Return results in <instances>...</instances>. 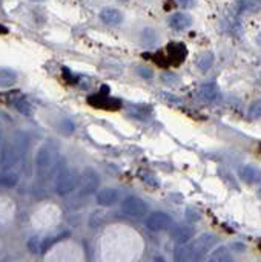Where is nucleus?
<instances>
[{
    "label": "nucleus",
    "instance_id": "obj_1",
    "mask_svg": "<svg viewBox=\"0 0 261 262\" xmlns=\"http://www.w3.org/2000/svg\"><path fill=\"white\" fill-rule=\"evenodd\" d=\"M121 210L125 212L129 216H135V218H142L146 215L148 212V205L146 202L139 198V196H126L121 201Z\"/></svg>",
    "mask_w": 261,
    "mask_h": 262
},
{
    "label": "nucleus",
    "instance_id": "obj_2",
    "mask_svg": "<svg viewBox=\"0 0 261 262\" xmlns=\"http://www.w3.org/2000/svg\"><path fill=\"white\" fill-rule=\"evenodd\" d=\"M215 244V238L212 234H203L200 236L194 244L189 245L190 247V262H197L203 258V255H206V252Z\"/></svg>",
    "mask_w": 261,
    "mask_h": 262
},
{
    "label": "nucleus",
    "instance_id": "obj_3",
    "mask_svg": "<svg viewBox=\"0 0 261 262\" xmlns=\"http://www.w3.org/2000/svg\"><path fill=\"white\" fill-rule=\"evenodd\" d=\"M99 184H100V179H99V175L95 173V170H92V169L85 170V173L80 178L78 195H81V196L91 195V193H94L95 190H97Z\"/></svg>",
    "mask_w": 261,
    "mask_h": 262
},
{
    "label": "nucleus",
    "instance_id": "obj_4",
    "mask_svg": "<svg viewBox=\"0 0 261 262\" xmlns=\"http://www.w3.org/2000/svg\"><path fill=\"white\" fill-rule=\"evenodd\" d=\"M172 226V219L169 215L163 213V212H154L150 213L146 219V227L149 230L154 231H161V230H168Z\"/></svg>",
    "mask_w": 261,
    "mask_h": 262
},
{
    "label": "nucleus",
    "instance_id": "obj_5",
    "mask_svg": "<svg viewBox=\"0 0 261 262\" xmlns=\"http://www.w3.org/2000/svg\"><path fill=\"white\" fill-rule=\"evenodd\" d=\"M75 189V176L73 175L71 170L63 169L59 176H57V181H56V190L59 195L65 196L68 193H71Z\"/></svg>",
    "mask_w": 261,
    "mask_h": 262
},
{
    "label": "nucleus",
    "instance_id": "obj_6",
    "mask_svg": "<svg viewBox=\"0 0 261 262\" xmlns=\"http://www.w3.org/2000/svg\"><path fill=\"white\" fill-rule=\"evenodd\" d=\"M192 23V19L185 12H175L169 17V26L175 31H183L186 28H189Z\"/></svg>",
    "mask_w": 261,
    "mask_h": 262
},
{
    "label": "nucleus",
    "instance_id": "obj_7",
    "mask_svg": "<svg viewBox=\"0 0 261 262\" xmlns=\"http://www.w3.org/2000/svg\"><path fill=\"white\" fill-rule=\"evenodd\" d=\"M238 175L241 176L243 181L249 184H257L261 181V172L257 167H254V165H243L238 170Z\"/></svg>",
    "mask_w": 261,
    "mask_h": 262
},
{
    "label": "nucleus",
    "instance_id": "obj_8",
    "mask_svg": "<svg viewBox=\"0 0 261 262\" xmlns=\"http://www.w3.org/2000/svg\"><path fill=\"white\" fill-rule=\"evenodd\" d=\"M198 95H200V98L204 100V101H214V100L218 98L220 89L215 83H204V85H201L200 89H198Z\"/></svg>",
    "mask_w": 261,
    "mask_h": 262
},
{
    "label": "nucleus",
    "instance_id": "obj_9",
    "mask_svg": "<svg viewBox=\"0 0 261 262\" xmlns=\"http://www.w3.org/2000/svg\"><path fill=\"white\" fill-rule=\"evenodd\" d=\"M100 19L106 25H120L123 20V16L115 8H103L100 11Z\"/></svg>",
    "mask_w": 261,
    "mask_h": 262
},
{
    "label": "nucleus",
    "instance_id": "obj_10",
    "mask_svg": "<svg viewBox=\"0 0 261 262\" xmlns=\"http://www.w3.org/2000/svg\"><path fill=\"white\" fill-rule=\"evenodd\" d=\"M118 199V193L117 190L114 189H102L99 193H97V202L100 205H105V207H109V205H114Z\"/></svg>",
    "mask_w": 261,
    "mask_h": 262
},
{
    "label": "nucleus",
    "instance_id": "obj_11",
    "mask_svg": "<svg viewBox=\"0 0 261 262\" xmlns=\"http://www.w3.org/2000/svg\"><path fill=\"white\" fill-rule=\"evenodd\" d=\"M172 238L178 242V244H186L190 238L192 234H194V230H192L190 227H186V226H177L172 229L171 231Z\"/></svg>",
    "mask_w": 261,
    "mask_h": 262
},
{
    "label": "nucleus",
    "instance_id": "obj_12",
    "mask_svg": "<svg viewBox=\"0 0 261 262\" xmlns=\"http://www.w3.org/2000/svg\"><path fill=\"white\" fill-rule=\"evenodd\" d=\"M17 81V74L12 69H0V88H11Z\"/></svg>",
    "mask_w": 261,
    "mask_h": 262
},
{
    "label": "nucleus",
    "instance_id": "obj_13",
    "mask_svg": "<svg viewBox=\"0 0 261 262\" xmlns=\"http://www.w3.org/2000/svg\"><path fill=\"white\" fill-rule=\"evenodd\" d=\"M36 165L40 170H45L51 165V154L46 147H42L36 155Z\"/></svg>",
    "mask_w": 261,
    "mask_h": 262
},
{
    "label": "nucleus",
    "instance_id": "obj_14",
    "mask_svg": "<svg viewBox=\"0 0 261 262\" xmlns=\"http://www.w3.org/2000/svg\"><path fill=\"white\" fill-rule=\"evenodd\" d=\"M212 65H214V54L209 52V51L203 52L198 57V60H197V66H198L200 71H203V72L209 71V69L212 67Z\"/></svg>",
    "mask_w": 261,
    "mask_h": 262
},
{
    "label": "nucleus",
    "instance_id": "obj_15",
    "mask_svg": "<svg viewBox=\"0 0 261 262\" xmlns=\"http://www.w3.org/2000/svg\"><path fill=\"white\" fill-rule=\"evenodd\" d=\"M175 262H190V247L180 244L174 252Z\"/></svg>",
    "mask_w": 261,
    "mask_h": 262
},
{
    "label": "nucleus",
    "instance_id": "obj_16",
    "mask_svg": "<svg viewBox=\"0 0 261 262\" xmlns=\"http://www.w3.org/2000/svg\"><path fill=\"white\" fill-rule=\"evenodd\" d=\"M19 183V176L16 173H3L0 175V186L2 187H6V189H11L17 186Z\"/></svg>",
    "mask_w": 261,
    "mask_h": 262
},
{
    "label": "nucleus",
    "instance_id": "obj_17",
    "mask_svg": "<svg viewBox=\"0 0 261 262\" xmlns=\"http://www.w3.org/2000/svg\"><path fill=\"white\" fill-rule=\"evenodd\" d=\"M14 106H16V109L19 110V112L23 114V115H31L33 114V107H31L30 101L26 98H23V97L14 100Z\"/></svg>",
    "mask_w": 261,
    "mask_h": 262
},
{
    "label": "nucleus",
    "instance_id": "obj_18",
    "mask_svg": "<svg viewBox=\"0 0 261 262\" xmlns=\"http://www.w3.org/2000/svg\"><path fill=\"white\" fill-rule=\"evenodd\" d=\"M249 117L254 120L261 118V100H255L251 106H249Z\"/></svg>",
    "mask_w": 261,
    "mask_h": 262
},
{
    "label": "nucleus",
    "instance_id": "obj_19",
    "mask_svg": "<svg viewBox=\"0 0 261 262\" xmlns=\"http://www.w3.org/2000/svg\"><path fill=\"white\" fill-rule=\"evenodd\" d=\"M137 74H139L140 77H143V78H146V80H149V78H152L154 77V71L150 67H148V66H137Z\"/></svg>",
    "mask_w": 261,
    "mask_h": 262
},
{
    "label": "nucleus",
    "instance_id": "obj_20",
    "mask_svg": "<svg viewBox=\"0 0 261 262\" xmlns=\"http://www.w3.org/2000/svg\"><path fill=\"white\" fill-rule=\"evenodd\" d=\"M63 238V234H59V236H56V238H48L45 242H43V245H42V252H46L48 250V248H49V245H54V244H56L57 241H60Z\"/></svg>",
    "mask_w": 261,
    "mask_h": 262
},
{
    "label": "nucleus",
    "instance_id": "obj_21",
    "mask_svg": "<svg viewBox=\"0 0 261 262\" xmlns=\"http://www.w3.org/2000/svg\"><path fill=\"white\" fill-rule=\"evenodd\" d=\"M62 131H63L65 133H73V131H74V124H73L71 121L65 120V121L62 123Z\"/></svg>",
    "mask_w": 261,
    "mask_h": 262
},
{
    "label": "nucleus",
    "instance_id": "obj_22",
    "mask_svg": "<svg viewBox=\"0 0 261 262\" xmlns=\"http://www.w3.org/2000/svg\"><path fill=\"white\" fill-rule=\"evenodd\" d=\"M28 247H30V250L31 253H37L38 252V248H40V244H38V239L37 238H33L30 242H28Z\"/></svg>",
    "mask_w": 261,
    "mask_h": 262
},
{
    "label": "nucleus",
    "instance_id": "obj_23",
    "mask_svg": "<svg viewBox=\"0 0 261 262\" xmlns=\"http://www.w3.org/2000/svg\"><path fill=\"white\" fill-rule=\"evenodd\" d=\"M186 218H187V221H192V223H194V221H197V219L200 218V215H198L195 210L187 209V210H186Z\"/></svg>",
    "mask_w": 261,
    "mask_h": 262
},
{
    "label": "nucleus",
    "instance_id": "obj_24",
    "mask_svg": "<svg viewBox=\"0 0 261 262\" xmlns=\"http://www.w3.org/2000/svg\"><path fill=\"white\" fill-rule=\"evenodd\" d=\"M178 3H180L183 8H190L192 5L195 3V0H178Z\"/></svg>",
    "mask_w": 261,
    "mask_h": 262
},
{
    "label": "nucleus",
    "instance_id": "obj_25",
    "mask_svg": "<svg viewBox=\"0 0 261 262\" xmlns=\"http://www.w3.org/2000/svg\"><path fill=\"white\" fill-rule=\"evenodd\" d=\"M143 179H145V181L146 183H150V184H152V186H157V181H155V179L152 178V175H148V173H143V176H142Z\"/></svg>",
    "mask_w": 261,
    "mask_h": 262
},
{
    "label": "nucleus",
    "instance_id": "obj_26",
    "mask_svg": "<svg viewBox=\"0 0 261 262\" xmlns=\"http://www.w3.org/2000/svg\"><path fill=\"white\" fill-rule=\"evenodd\" d=\"M163 98H166V100H169V101H174V103H180V100L175 98V97H172V95H166V94H163Z\"/></svg>",
    "mask_w": 261,
    "mask_h": 262
},
{
    "label": "nucleus",
    "instance_id": "obj_27",
    "mask_svg": "<svg viewBox=\"0 0 261 262\" xmlns=\"http://www.w3.org/2000/svg\"><path fill=\"white\" fill-rule=\"evenodd\" d=\"M218 262H233V259L229 256V255H223L222 258H220V261Z\"/></svg>",
    "mask_w": 261,
    "mask_h": 262
},
{
    "label": "nucleus",
    "instance_id": "obj_28",
    "mask_svg": "<svg viewBox=\"0 0 261 262\" xmlns=\"http://www.w3.org/2000/svg\"><path fill=\"white\" fill-rule=\"evenodd\" d=\"M0 143H2V124H0Z\"/></svg>",
    "mask_w": 261,
    "mask_h": 262
},
{
    "label": "nucleus",
    "instance_id": "obj_29",
    "mask_svg": "<svg viewBox=\"0 0 261 262\" xmlns=\"http://www.w3.org/2000/svg\"><path fill=\"white\" fill-rule=\"evenodd\" d=\"M155 261H157V262H164V259H163V258H155Z\"/></svg>",
    "mask_w": 261,
    "mask_h": 262
},
{
    "label": "nucleus",
    "instance_id": "obj_30",
    "mask_svg": "<svg viewBox=\"0 0 261 262\" xmlns=\"http://www.w3.org/2000/svg\"><path fill=\"white\" fill-rule=\"evenodd\" d=\"M31 2H45V0H31Z\"/></svg>",
    "mask_w": 261,
    "mask_h": 262
},
{
    "label": "nucleus",
    "instance_id": "obj_31",
    "mask_svg": "<svg viewBox=\"0 0 261 262\" xmlns=\"http://www.w3.org/2000/svg\"><path fill=\"white\" fill-rule=\"evenodd\" d=\"M120 2H128V0H120Z\"/></svg>",
    "mask_w": 261,
    "mask_h": 262
},
{
    "label": "nucleus",
    "instance_id": "obj_32",
    "mask_svg": "<svg viewBox=\"0 0 261 262\" xmlns=\"http://www.w3.org/2000/svg\"><path fill=\"white\" fill-rule=\"evenodd\" d=\"M211 262H214V261H211Z\"/></svg>",
    "mask_w": 261,
    "mask_h": 262
}]
</instances>
